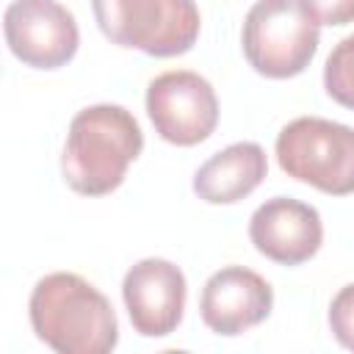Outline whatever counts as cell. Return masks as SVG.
<instances>
[{"label": "cell", "instance_id": "10", "mask_svg": "<svg viewBox=\"0 0 354 354\" xmlns=\"http://www.w3.org/2000/svg\"><path fill=\"white\" fill-rule=\"evenodd\" d=\"M249 238L268 260L279 266H299L321 249L324 224L313 205L290 196H274L252 213Z\"/></svg>", "mask_w": 354, "mask_h": 354}, {"label": "cell", "instance_id": "2", "mask_svg": "<svg viewBox=\"0 0 354 354\" xmlns=\"http://www.w3.org/2000/svg\"><path fill=\"white\" fill-rule=\"evenodd\" d=\"M141 149L144 136L130 111L122 105H91L69 124L61 171L72 191L83 196H105L122 185L127 166Z\"/></svg>", "mask_w": 354, "mask_h": 354}, {"label": "cell", "instance_id": "1", "mask_svg": "<svg viewBox=\"0 0 354 354\" xmlns=\"http://www.w3.org/2000/svg\"><path fill=\"white\" fill-rule=\"evenodd\" d=\"M28 313L36 337L58 354H108L119 340L111 301L91 282L69 271L39 279Z\"/></svg>", "mask_w": 354, "mask_h": 354}, {"label": "cell", "instance_id": "13", "mask_svg": "<svg viewBox=\"0 0 354 354\" xmlns=\"http://www.w3.org/2000/svg\"><path fill=\"white\" fill-rule=\"evenodd\" d=\"M329 326L337 343L354 351V282L340 288L329 304Z\"/></svg>", "mask_w": 354, "mask_h": 354}, {"label": "cell", "instance_id": "4", "mask_svg": "<svg viewBox=\"0 0 354 354\" xmlns=\"http://www.w3.org/2000/svg\"><path fill=\"white\" fill-rule=\"evenodd\" d=\"M282 171L324 194H354V127L321 116H299L277 136Z\"/></svg>", "mask_w": 354, "mask_h": 354}, {"label": "cell", "instance_id": "3", "mask_svg": "<svg viewBox=\"0 0 354 354\" xmlns=\"http://www.w3.org/2000/svg\"><path fill=\"white\" fill-rule=\"evenodd\" d=\"M100 30L119 47L155 58L183 55L199 36L194 0H91Z\"/></svg>", "mask_w": 354, "mask_h": 354}, {"label": "cell", "instance_id": "9", "mask_svg": "<svg viewBox=\"0 0 354 354\" xmlns=\"http://www.w3.org/2000/svg\"><path fill=\"white\" fill-rule=\"evenodd\" d=\"M274 290L271 285L252 268L227 266L216 271L199 299L202 321L216 335H243L246 329L263 324L271 315Z\"/></svg>", "mask_w": 354, "mask_h": 354}, {"label": "cell", "instance_id": "7", "mask_svg": "<svg viewBox=\"0 0 354 354\" xmlns=\"http://www.w3.org/2000/svg\"><path fill=\"white\" fill-rule=\"evenodd\" d=\"M3 30L8 50L33 69H58L77 53V22L58 0H14Z\"/></svg>", "mask_w": 354, "mask_h": 354}, {"label": "cell", "instance_id": "14", "mask_svg": "<svg viewBox=\"0 0 354 354\" xmlns=\"http://www.w3.org/2000/svg\"><path fill=\"white\" fill-rule=\"evenodd\" d=\"M301 6L318 25L354 22V0H301Z\"/></svg>", "mask_w": 354, "mask_h": 354}, {"label": "cell", "instance_id": "12", "mask_svg": "<svg viewBox=\"0 0 354 354\" xmlns=\"http://www.w3.org/2000/svg\"><path fill=\"white\" fill-rule=\"evenodd\" d=\"M324 86L337 105L354 111V33L337 41L329 53L324 66Z\"/></svg>", "mask_w": 354, "mask_h": 354}, {"label": "cell", "instance_id": "8", "mask_svg": "<svg viewBox=\"0 0 354 354\" xmlns=\"http://www.w3.org/2000/svg\"><path fill=\"white\" fill-rule=\"evenodd\" d=\"M122 296L138 335L166 337L183 321L185 277L174 263L163 257H147L124 274Z\"/></svg>", "mask_w": 354, "mask_h": 354}, {"label": "cell", "instance_id": "6", "mask_svg": "<svg viewBox=\"0 0 354 354\" xmlns=\"http://www.w3.org/2000/svg\"><path fill=\"white\" fill-rule=\"evenodd\" d=\"M147 113L158 136L177 147L205 141L218 124V100L213 86L188 69L158 75L147 88Z\"/></svg>", "mask_w": 354, "mask_h": 354}, {"label": "cell", "instance_id": "5", "mask_svg": "<svg viewBox=\"0 0 354 354\" xmlns=\"http://www.w3.org/2000/svg\"><path fill=\"white\" fill-rule=\"evenodd\" d=\"M243 55L254 72L285 80L307 69L318 50V22L301 0H257L241 33Z\"/></svg>", "mask_w": 354, "mask_h": 354}, {"label": "cell", "instance_id": "11", "mask_svg": "<svg viewBox=\"0 0 354 354\" xmlns=\"http://www.w3.org/2000/svg\"><path fill=\"white\" fill-rule=\"evenodd\" d=\"M268 171V160L260 144L238 141L207 158L194 174V191L210 205H232L249 196Z\"/></svg>", "mask_w": 354, "mask_h": 354}]
</instances>
